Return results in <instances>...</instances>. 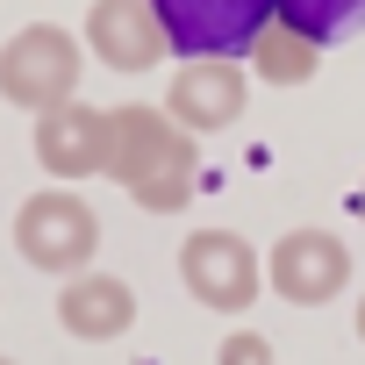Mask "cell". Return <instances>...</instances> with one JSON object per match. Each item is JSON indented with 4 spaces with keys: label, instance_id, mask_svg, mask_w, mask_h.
I'll list each match as a JSON object with an SVG mask.
<instances>
[{
    "label": "cell",
    "instance_id": "obj_1",
    "mask_svg": "<svg viewBox=\"0 0 365 365\" xmlns=\"http://www.w3.org/2000/svg\"><path fill=\"white\" fill-rule=\"evenodd\" d=\"M115 187L150 208V215H179L201 187V143L179 129L165 108H108V165H101Z\"/></svg>",
    "mask_w": 365,
    "mask_h": 365
},
{
    "label": "cell",
    "instance_id": "obj_2",
    "mask_svg": "<svg viewBox=\"0 0 365 365\" xmlns=\"http://www.w3.org/2000/svg\"><path fill=\"white\" fill-rule=\"evenodd\" d=\"M79 72H86V51L72 29L58 22H29L0 43V101L8 108H58V101H79Z\"/></svg>",
    "mask_w": 365,
    "mask_h": 365
},
{
    "label": "cell",
    "instance_id": "obj_3",
    "mask_svg": "<svg viewBox=\"0 0 365 365\" xmlns=\"http://www.w3.org/2000/svg\"><path fill=\"white\" fill-rule=\"evenodd\" d=\"M15 251H22L36 272H58V279L86 272L93 251H101V215H93V201H79L72 187L29 194V201L15 208Z\"/></svg>",
    "mask_w": 365,
    "mask_h": 365
},
{
    "label": "cell",
    "instance_id": "obj_4",
    "mask_svg": "<svg viewBox=\"0 0 365 365\" xmlns=\"http://www.w3.org/2000/svg\"><path fill=\"white\" fill-rule=\"evenodd\" d=\"M165 29L172 58H237L251 51V36L272 22V0H143Z\"/></svg>",
    "mask_w": 365,
    "mask_h": 365
},
{
    "label": "cell",
    "instance_id": "obj_5",
    "mask_svg": "<svg viewBox=\"0 0 365 365\" xmlns=\"http://www.w3.org/2000/svg\"><path fill=\"white\" fill-rule=\"evenodd\" d=\"M179 279H187V294L215 315H244L265 287V265L258 251L237 237V230H194L187 244H179Z\"/></svg>",
    "mask_w": 365,
    "mask_h": 365
},
{
    "label": "cell",
    "instance_id": "obj_6",
    "mask_svg": "<svg viewBox=\"0 0 365 365\" xmlns=\"http://www.w3.org/2000/svg\"><path fill=\"white\" fill-rule=\"evenodd\" d=\"M265 287H272L279 301H294V308L336 301V294L351 287V251H344V237H329V230H287V237L265 251Z\"/></svg>",
    "mask_w": 365,
    "mask_h": 365
},
{
    "label": "cell",
    "instance_id": "obj_7",
    "mask_svg": "<svg viewBox=\"0 0 365 365\" xmlns=\"http://www.w3.org/2000/svg\"><path fill=\"white\" fill-rule=\"evenodd\" d=\"M251 86H244V65L237 58H179L172 86H165V115L187 129V136H215L244 115Z\"/></svg>",
    "mask_w": 365,
    "mask_h": 365
},
{
    "label": "cell",
    "instance_id": "obj_8",
    "mask_svg": "<svg viewBox=\"0 0 365 365\" xmlns=\"http://www.w3.org/2000/svg\"><path fill=\"white\" fill-rule=\"evenodd\" d=\"M36 165L72 187V179H93L108 165V108H86V101H58L36 115Z\"/></svg>",
    "mask_w": 365,
    "mask_h": 365
},
{
    "label": "cell",
    "instance_id": "obj_9",
    "mask_svg": "<svg viewBox=\"0 0 365 365\" xmlns=\"http://www.w3.org/2000/svg\"><path fill=\"white\" fill-rule=\"evenodd\" d=\"M86 51L108 65V72H150L165 51V29L143 0H93L86 8Z\"/></svg>",
    "mask_w": 365,
    "mask_h": 365
},
{
    "label": "cell",
    "instance_id": "obj_10",
    "mask_svg": "<svg viewBox=\"0 0 365 365\" xmlns=\"http://www.w3.org/2000/svg\"><path fill=\"white\" fill-rule=\"evenodd\" d=\"M58 322H65V336H79V344H115V336H129V322H136V287L86 265V272H72V279L58 287Z\"/></svg>",
    "mask_w": 365,
    "mask_h": 365
},
{
    "label": "cell",
    "instance_id": "obj_11",
    "mask_svg": "<svg viewBox=\"0 0 365 365\" xmlns=\"http://www.w3.org/2000/svg\"><path fill=\"white\" fill-rule=\"evenodd\" d=\"M244 65H251L265 86H308V79H315V65H322V43H308L301 29H287V22L272 15V22L251 36Z\"/></svg>",
    "mask_w": 365,
    "mask_h": 365
},
{
    "label": "cell",
    "instance_id": "obj_12",
    "mask_svg": "<svg viewBox=\"0 0 365 365\" xmlns=\"http://www.w3.org/2000/svg\"><path fill=\"white\" fill-rule=\"evenodd\" d=\"M272 15L287 29H301L308 43H336V36L365 29V0H272Z\"/></svg>",
    "mask_w": 365,
    "mask_h": 365
},
{
    "label": "cell",
    "instance_id": "obj_13",
    "mask_svg": "<svg viewBox=\"0 0 365 365\" xmlns=\"http://www.w3.org/2000/svg\"><path fill=\"white\" fill-rule=\"evenodd\" d=\"M215 365H279V358H272V344H265L258 329H237V336H222Z\"/></svg>",
    "mask_w": 365,
    "mask_h": 365
},
{
    "label": "cell",
    "instance_id": "obj_14",
    "mask_svg": "<svg viewBox=\"0 0 365 365\" xmlns=\"http://www.w3.org/2000/svg\"><path fill=\"white\" fill-rule=\"evenodd\" d=\"M358 344H365V301H358Z\"/></svg>",
    "mask_w": 365,
    "mask_h": 365
},
{
    "label": "cell",
    "instance_id": "obj_15",
    "mask_svg": "<svg viewBox=\"0 0 365 365\" xmlns=\"http://www.w3.org/2000/svg\"><path fill=\"white\" fill-rule=\"evenodd\" d=\"M0 365H15V358H8V351H0Z\"/></svg>",
    "mask_w": 365,
    "mask_h": 365
},
{
    "label": "cell",
    "instance_id": "obj_16",
    "mask_svg": "<svg viewBox=\"0 0 365 365\" xmlns=\"http://www.w3.org/2000/svg\"><path fill=\"white\" fill-rule=\"evenodd\" d=\"M358 208H365V194H358Z\"/></svg>",
    "mask_w": 365,
    "mask_h": 365
}]
</instances>
